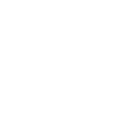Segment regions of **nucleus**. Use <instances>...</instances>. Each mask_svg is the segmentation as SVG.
Returning a JSON list of instances; mask_svg holds the SVG:
<instances>
[]
</instances>
